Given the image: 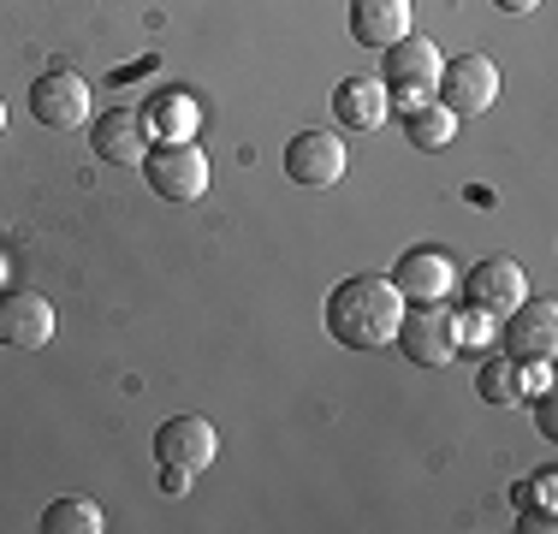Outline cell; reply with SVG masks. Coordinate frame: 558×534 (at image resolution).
<instances>
[{"mask_svg": "<svg viewBox=\"0 0 558 534\" xmlns=\"http://www.w3.org/2000/svg\"><path fill=\"white\" fill-rule=\"evenodd\" d=\"M398 320H404V298L387 274H351L327 298V332L344 351H380L392 344Z\"/></svg>", "mask_w": 558, "mask_h": 534, "instance_id": "6da1fadb", "label": "cell"}, {"mask_svg": "<svg viewBox=\"0 0 558 534\" xmlns=\"http://www.w3.org/2000/svg\"><path fill=\"white\" fill-rule=\"evenodd\" d=\"M380 84H387V101L410 107L434 101V84H440V48L428 36H404V43L380 48Z\"/></svg>", "mask_w": 558, "mask_h": 534, "instance_id": "7a4b0ae2", "label": "cell"}, {"mask_svg": "<svg viewBox=\"0 0 558 534\" xmlns=\"http://www.w3.org/2000/svg\"><path fill=\"white\" fill-rule=\"evenodd\" d=\"M392 344L416 368H446L451 356L463 351V344H458V315L446 310V298L440 303H416V310H404V320H398Z\"/></svg>", "mask_w": 558, "mask_h": 534, "instance_id": "3957f363", "label": "cell"}, {"mask_svg": "<svg viewBox=\"0 0 558 534\" xmlns=\"http://www.w3.org/2000/svg\"><path fill=\"white\" fill-rule=\"evenodd\" d=\"M143 179H149V191L161 196V203H196V196L208 191V155L196 149L191 137L155 143V149L143 155Z\"/></svg>", "mask_w": 558, "mask_h": 534, "instance_id": "277c9868", "label": "cell"}, {"mask_svg": "<svg viewBox=\"0 0 558 534\" xmlns=\"http://www.w3.org/2000/svg\"><path fill=\"white\" fill-rule=\"evenodd\" d=\"M451 113H487L499 101V65L487 53H458V60H440V84H434Z\"/></svg>", "mask_w": 558, "mask_h": 534, "instance_id": "5b68a950", "label": "cell"}, {"mask_svg": "<svg viewBox=\"0 0 558 534\" xmlns=\"http://www.w3.org/2000/svg\"><path fill=\"white\" fill-rule=\"evenodd\" d=\"M499 339H505V356L517 363H553L558 351V303L547 298H523L511 315H499Z\"/></svg>", "mask_w": 558, "mask_h": 534, "instance_id": "8992f818", "label": "cell"}, {"mask_svg": "<svg viewBox=\"0 0 558 534\" xmlns=\"http://www.w3.org/2000/svg\"><path fill=\"white\" fill-rule=\"evenodd\" d=\"M31 113H36V125H48V131H77L96 113V96H89V84L77 72H43L31 84Z\"/></svg>", "mask_w": 558, "mask_h": 534, "instance_id": "52a82bcc", "label": "cell"}, {"mask_svg": "<svg viewBox=\"0 0 558 534\" xmlns=\"http://www.w3.org/2000/svg\"><path fill=\"white\" fill-rule=\"evenodd\" d=\"M286 179L298 191H333L344 179V143L339 131H298L286 143Z\"/></svg>", "mask_w": 558, "mask_h": 534, "instance_id": "ba28073f", "label": "cell"}, {"mask_svg": "<svg viewBox=\"0 0 558 534\" xmlns=\"http://www.w3.org/2000/svg\"><path fill=\"white\" fill-rule=\"evenodd\" d=\"M54 339V303L43 291H0V344L12 351H43Z\"/></svg>", "mask_w": 558, "mask_h": 534, "instance_id": "9c48e42d", "label": "cell"}, {"mask_svg": "<svg viewBox=\"0 0 558 534\" xmlns=\"http://www.w3.org/2000/svg\"><path fill=\"white\" fill-rule=\"evenodd\" d=\"M215 451H220V439L203 416H172L155 427V463H172L184 475H203L215 463Z\"/></svg>", "mask_w": 558, "mask_h": 534, "instance_id": "30bf717a", "label": "cell"}, {"mask_svg": "<svg viewBox=\"0 0 558 534\" xmlns=\"http://www.w3.org/2000/svg\"><path fill=\"white\" fill-rule=\"evenodd\" d=\"M529 279H523V267L517 262H505V256H487V262H475L470 267V279H463V291H470V310H482V315H511L517 303L529 298Z\"/></svg>", "mask_w": 558, "mask_h": 534, "instance_id": "8fae6325", "label": "cell"}, {"mask_svg": "<svg viewBox=\"0 0 558 534\" xmlns=\"http://www.w3.org/2000/svg\"><path fill=\"white\" fill-rule=\"evenodd\" d=\"M89 143H96V155L108 160V167H143V155H149V125H143L137 107H108V113H96Z\"/></svg>", "mask_w": 558, "mask_h": 534, "instance_id": "7c38bea8", "label": "cell"}, {"mask_svg": "<svg viewBox=\"0 0 558 534\" xmlns=\"http://www.w3.org/2000/svg\"><path fill=\"white\" fill-rule=\"evenodd\" d=\"M547 386V363H517V356H487L482 368H475V392L487 398V404L511 410L523 404L529 392H541Z\"/></svg>", "mask_w": 558, "mask_h": 534, "instance_id": "4fadbf2b", "label": "cell"}, {"mask_svg": "<svg viewBox=\"0 0 558 534\" xmlns=\"http://www.w3.org/2000/svg\"><path fill=\"white\" fill-rule=\"evenodd\" d=\"M387 279L398 286L404 303H440L451 291V262H446V250H404Z\"/></svg>", "mask_w": 558, "mask_h": 534, "instance_id": "5bb4252c", "label": "cell"}, {"mask_svg": "<svg viewBox=\"0 0 558 534\" xmlns=\"http://www.w3.org/2000/svg\"><path fill=\"white\" fill-rule=\"evenodd\" d=\"M387 113H392V101L380 77H339L333 84V119L344 131H380Z\"/></svg>", "mask_w": 558, "mask_h": 534, "instance_id": "9a60e30c", "label": "cell"}, {"mask_svg": "<svg viewBox=\"0 0 558 534\" xmlns=\"http://www.w3.org/2000/svg\"><path fill=\"white\" fill-rule=\"evenodd\" d=\"M410 36V0H351V43L392 48Z\"/></svg>", "mask_w": 558, "mask_h": 534, "instance_id": "2e32d148", "label": "cell"}, {"mask_svg": "<svg viewBox=\"0 0 558 534\" xmlns=\"http://www.w3.org/2000/svg\"><path fill=\"white\" fill-rule=\"evenodd\" d=\"M404 137L416 143V149H446V143L458 137V113H451L446 101H422L404 113Z\"/></svg>", "mask_w": 558, "mask_h": 534, "instance_id": "e0dca14e", "label": "cell"}, {"mask_svg": "<svg viewBox=\"0 0 558 534\" xmlns=\"http://www.w3.org/2000/svg\"><path fill=\"white\" fill-rule=\"evenodd\" d=\"M108 517H101L96 499H54L43 511V534H101Z\"/></svg>", "mask_w": 558, "mask_h": 534, "instance_id": "ac0fdd59", "label": "cell"}, {"mask_svg": "<svg viewBox=\"0 0 558 534\" xmlns=\"http://www.w3.org/2000/svg\"><path fill=\"white\" fill-rule=\"evenodd\" d=\"M155 119L167 125L161 143H179V137L196 131V107H191V96H179V89H167V96H155L149 107H143V125H155Z\"/></svg>", "mask_w": 558, "mask_h": 534, "instance_id": "d6986e66", "label": "cell"}, {"mask_svg": "<svg viewBox=\"0 0 558 534\" xmlns=\"http://www.w3.org/2000/svg\"><path fill=\"white\" fill-rule=\"evenodd\" d=\"M553 475H558V470H541V475L517 481V487H511V505H517V511H553V487H558Z\"/></svg>", "mask_w": 558, "mask_h": 534, "instance_id": "ffe728a7", "label": "cell"}, {"mask_svg": "<svg viewBox=\"0 0 558 534\" xmlns=\"http://www.w3.org/2000/svg\"><path fill=\"white\" fill-rule=\"evenodd\" d=\"M487 339H494V315H482V310L458 315V344H487Z\"/></svg>", "mask_w": 558, "mask_h": 534, "instance_id": "44dd1931", "label": "cell"}, {"mask_svg": "<svg viewBox=\"0 0 558 534\" xmlns=\"http://www.w3.org/2000/svg\"><path fill=\"white\" fill-rule=\"evenodd\" d=\"M529 398H535V427H541V434H547V439H558V410H553V386H541V392H529Z\"/></svg>", "mask_w": 558, "mask_h": 534, "instance_id": "7402d4cb", "label": "cell"}, {"mask_svg": "<svg viewBox=\"0 0 558 534\" xmlns=\"http://www.w3.org/2000/svg\"><path fill=\"white\" fill-rule=\"evenodd\" d=\"M161 487H167V493H184V487H191V475L172 470V463H161Z\"/></svg>", "mask_w": 558, "mask_h": 534, "instance_id": "603a6c76", "label": "cell"}, {"mask_svg": "<svg viewBox=\"0 0 558 534\" xmlns=\"http://www.w3.org/2000/svg\"><path fill=\"white\" fill-rule=\"evenodd\" d=\"M523 529H535V534H547V529H553V511H523Z\"/></svg>", "mask_w": 558, "mask_h": 534, "instance_id": "cb8c5ba5", "label": "cell"}, {"mask_svg": "<svg viewBox=\"0 0 558 534\" xmlns=\"http://www.w3.org/2000/svg\"><path fill=\"white\" fill-rule=\"evenodd\" d=\"M494 7H499V12H535L541 0H494Z\"/></svg>", "mask_w": 558, "mask_h": 534, "instance_id": "d4e9b609", "label": "cell"}, {"mask_svg": "<svg viewBox=\"0 0 558 534\" xmlns=\"http://www.w3.org/2000/svg\"><path fill=\"white\" fill-rule=\"evenodd\" d=\"M0 131H7V101H0Z\"/></svg>", "mask_w": 558, "mask_h": 534, "instance_id": "484cf974", "label": "cell"}]
</instances>
